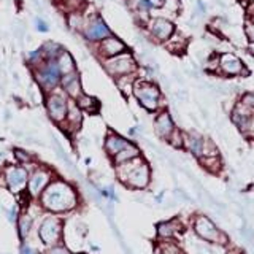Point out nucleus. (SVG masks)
<instances>
[{"label":"nucleus","instance_id":"obj_22","mask_svg":"<svg viewBox=\"0 0 254 254\" xmlns=\"http://www.w3.org/2000/svg\"><path fill=\"white\" fill-rule=\"evenodd\" d=\"M76 105L81 108L84 113H89V115H97L99 110H100V102L97 97H94V95H89L83 92L79 97L75 100Z\"/></svg>","mask_w":254,"mask_h":254},{"label":"nucleus","instance_id":"obj_43","mask_svg":"<svg viewBox=\"0 0 254 254\" xmlns=\"http://www.w3.org/2000/svg\"><path fill=\"white\" fill-rule=\"evenodd\" d=\"M246 22H250L251 26L254 27V8H253V10L250 11V14H248V21H246Z\"/></svg>","mask_w":254,"mask_h":254},{"label":"nucleus","instance_id":"obj_15","mask_svg":"<svg viewBox=\"0 0 254 254\" xmlns=\"http://www.w3.org/2000/svg\"><path fill=\"white\" fill-rule=\"evenodd\" d=\"M83 119H84V111L76 105L75 100L68 99V108H67L65 121H64L59 127L67 135H75L79 129H81Z\"/></svg>","mask_w":254,"mask_h":254},{"label":"nucleus","instance_id":"obj_19","mask_svg":"<svg viewBox=\"0 0 254 254\" xmlns=\"http://www.w3.org/2000/svg\"><path fill=\"white\" fill-rule=\"evenodd\" d=\"M203 140L205 137L195 130L186 132L185 135V149L195 159H200L203 153Z\"/></svg>","mask_w":254,"mask_h":254},{"label":"nucleus","instance_id":"obj_5","mask_svg":"<svg viewBox=\"0 0 254 254\" xmlns=\"http://www.w3.org/2000/svg\"><path fill=\"white\" fill-rule=\"evenodd\" d=\"M100 64H102L103 70L107 71V75H110L113 79H116L119 76H124V75L137 73L138 68H140V64L130 50L118 54V56H115V58L100 61Z\"/></svg>","mask_w":254,"mask_h":254},{"label":"nucleus","instance_id":"obj_14","mask_svg":"<svg viewBox=\"0 0 254 254\" xmlns=\"http://www.w3.org/2000/svg\"><path fill=\"white\" fill-rule=\"evenodd\" d=\"M51 181H53L51 170L45 169V167H37V169L29 175V181H27L29 195L40 197Z\"/></svg>","mask_w":254,"mask_h":254},{"label":"nucleus","instance_id":"obj_11","mask_svg":"<svg viewBox=\"0 0 254 254\" xmlns=\"http://www.w3.org/2000/svg\"><path fill=\"white\" fill-rule=\"evenodd\" d=\"M91 46H92L94 56L99 61H105V59H110V58H115V56H118V54H121V53L129 50L124 40L119 38L115 34H111L110 37L103 38L102 42L95 43V45H91Z\"/></svg>","mask_w":254,"mask_h":254},{"label":"nucleus","instance_id":"obj_26","mask_svg":"<svg viewBox=\"0 0 254 254\" xmlns=\"http://www.w3.org/2000/svg\"><path fill=\"white\" fill-rule=\"evenodd\" d=\"M59 10L67 14V13H73V11H84L87 8V0H59L58 3Z\"/></svg>","mask_w":254,"mask_h":254},{"label":"nucleus","instance_id":"obj_16","mask_svg":"<svg viewBox=\"0 0 254 254\" xmlns=\"http://www.w3.org/2000/svg\"><path fill=\"white\" fill-rule=\"evenodd\" d=\"M61 229H62L61 221L54 216H50L42 222L38 234L45 245H54V243H58L61 238Z\"/></svg>","mask_w":254,"mask_h":254},{"label":"nucleus","instance_id":"obj_7","mask_svg":"<svg viewBox=\"0 0 254 254\" xmlns=\"http://www.w3.org/2000/svg\"><path fill=\"white\" fill-rule=\"evenodd\" d=\"M43 107H45L48 118H50L56 126H61L64 121H65L67 108H68V97H67V94L61 89V86L51 92H46Z\"/></svg>","mask_w":254,"mask_h":254},{"label":"nucleus","instance_id":"obj_30","mask_svg":"<svg viewBox=\"0 0 254 254\" xmlns=\"http://www.w3.org/2000/svg\"><path fill=\"white\" fill-rule=\"evenodd\" d=\"M154 254H185V251L172 240H162L156 246Z\"/></svg>","mask_w":254,"mask_h":254},{"label":"nucleus","instance_id":"obj_23","mask_svg":"<svg viewBox=\"0 0 254 254\" xmlns=\"http://www.w3.org/2000/svg\"><path fill=\"white\" fill-rule=\"evenodd\" d=\"M65 24L71 34H79L81 35L83 27L86 24V13L84 11H73L65 14Z\"/></svg>","mask_w":254,"mask_h":254},{"label":"nucleus","instance_id":"obj_1","mask_svg":"<svg viewBox=\"0 0 254 254\" xmlns=\"http://www.w3.org/2000/svg\"><path fill=\"white\" fill-rule=\"evenodd\" d=\"M43 208L53 213H62L75 208L78 205V194L70 183L56 178L38 197Z\"/></svg>","mask_w":254,"mask_h":254},{"label":"nucleus","instance_id":"obj_21","mask_svg":"<svg viewBox=\"0 0 254 254\" xmlns=\"http://www.w3.org/2000/svg\"><path fill=\"white\" fill-rule=\"evenodd\" d=\"M141 156V149L138 148V145H135L133 141H130L124 149H121L116 156L111 157V162L113 165H119V164H124V162H129L135 157H140Z\"/></svg>","mask_w":254,"mask_h":254},{"label":"nucleus","instance_id":"obj_39","mask_svg":"<svg viewBox=\"0 0 254 254\" xmlns=\"http://www.w3.org/2000/svg\"><path fill=\"white\" fill-rule=\"evenodd\" d=\"M48 254H70V251L67 248H64V246H56V248L48 251Z\"/></svg>","mask_w":254,"mask_h":254},{"label":"nucleus","instance_id":"obj_8","mask_svg":"<svg viewBox=\"0 0 254 254\" xmlns=\"http://www.w3.org/2000/svg\"><path fill=\"white\" fill-rule=\"evenodd\" d=\"M146 32V38L154 45H165L177 32V26L170 18H151L149 24L143 29Z\"/></svg>","mask_w":254,"mask_h":254},{"label":"nucleus","instance_id":"obj_18","mask_svg":"<svg viewBox=\"0 0 254 254\" xmlns=\"http://www.w3.org/2000/svg\"><path fill=\"white\" fill-rule=\"evenodd\" d=\"M129 143H130L129 138L123 137V135H119L115 130H108V133L105 135V140H103V149H105V153L111 159L113 156H116L121 149H124Z\"/></svg>","mask_w":254,"mask_h":254},{"label":"nucleus","instance_id":"obj_35","mask_svg":"<svg viewBox=\"0 0 254 254\" xmlns=\"http://www.w3.org/2000/svg\"><path fill=\"white\" fill-rule=\"evenodd\" d=\"M240 133L243 135L245 138L254 140V111H253V115L250 116V119H248V123H246V126L240 130Z\"/></svg>","mask_w":254,"mask_h":254},{"label":"nucleus","instance_id":"obj_3","mask_svg":"<svg viewBox=\"0 0 254 254\" xmlns=\"http://www.w3.org/2000/svg\"><path fill=\"white\" fill-rule=\"evenodd\" d=\"M132 97L138 102V105L146 111V113L154 115L159 110L165 108V99L164 92L154 79L146 78H137L133 84Z\"/></svg>","mask_w":254,"mask_h":254},{"label":"nucleus","instance_id":"obj_40","mask_svg":"<svg viewBox=\"0 0 254 254\" xmlns=\"http://www.w3.org/2000/svg\"><path fill=\"white\" fill-rule=\"evenodd\" d=\"M149 2L154 5V8H164L165 3H167V0H149Z\"/></svg>","mask_w":254,"mask_h":254},{"label":"nucleus","instance_id":"obj_13","mask_svg":"<svg viewBox=\"0 0 254 254\" xmlns=\"http://www.w3.org/2000/svg\"><path fill=\"white\" fill-rule=\"evenodd\" d=\"M177 121L172 115V111L169 108H162L159 110L157 113H154V121H153V129L154 133L157 135V138H161L167 141V138L170 137L172 132L177 129Z\"/></svg>","mask_w":254,"mask_h":254},{"label":"nucleus","instance_id":"obj_20","mask_svg":"<svg viewBox=\"0 0 254 254\" xmlns=\"http://www.w3.org/2000/svg\"><path fill=\"white\" fill-rule=\"evenodd\" d=\"M183 229V226L180 224L178 219H170V221H162L159 222L156 227L157 237L161 240H172V238L177 235L180 230Z\"/></svg>","mask_w":254,"mask_h":254},{"label":"nucleus","instance_id":"obj_44","mask_svg":"<svg viewBox=\"0 0 254 254\" xmlns=\"http://www.w3.org/2000/svg\"><path fill=\"white\" fill-rule=\"evenodd\" d=\"M59 2V0H54V3H58Z\"/></svg>","mask_w":254,"mask_h":254},{"label":"nucleus","instance_id":"obj_36","mask_svg":"<svg viewBox=\"0 0 254 254\" xmlns=\"http://www.w3.org/2000/svg\"><path fill=\"white\" fill-rule=\"evenodd\" d=\"M238 102L245 105L246 108H250L254 111V92H243L242 95H238Z\"/></svg>","mask_w":254,"mask_h":254},{"label":"nucleus","instance_id":"obj_38","mask_svg":"<svg viewBox=\"0 0 254 254\" xmlns=\"http://www.w3.org/2000/svg\"><path fill=\"white\" fill-rule=\"evenodd\" d=\"M34 22H35V29L40 32V34H46V32H50V24H48L43 18L37 16Z\"/></svg>","mask_w":254,"mask_h":254},{"label":"nucleus","instance_id":"obj_10","mask_svg":"<svg viewBox=\"0 0 254 254\" xmlns=\"http://www.w3.org/2000/svg\"><path fill=\"white\" fill-rule=\"evenodd\" d=\"M192 229L198 238H202V240L208 243H227V235L221 229H218V226L205 214H195L192 219Z\"/></svg>","mask_w":254,"mask_h":254},{"label":"nucleus","instance_id":"obj_33","mask_svg":"<svg viewBox=\"0 0 254 254\" xmlns=\"http://www.w3.org/2000/svg\"><path fill=\"white\" fill-rule=\"evenodd\" d=\"M210 156H219V149L210 137H205L203 140V153L202 157H210Z\"/></svg>","mask_w":254,"mask_h":254},{"label":"nucleus","instance_id":"obj_17","mask_svg":"<svg viewBox=\"0 0 254 254\" xmlns=\"http://www.w3.org/2000/svg\"><path fill=\"white\" fill-rule=\"evenodd\" d=\"M61 89L67 94V97L71 100H76L83 91V84H81V76H79V71H71V73L62 75L61 78Z\"/></svg>","mask_w":254,"mask_h":254},{"label":"nucleus","instance_id":"obj_28","mask_svg":"<svg viewBox=\"0 0 254 254\" xmlns=\"http://www.w3.org/2000/svg\"><path fill=\"white\" fill-rule=\"evenodd\" d=\"M165 45H167V50H169L170 53L180 56V54H183V53L186 51V48H188V38L183 37L181 34H178V32H175V35Z\"/></svg>","mask_w":254,"mask_h":254},{"label":"nucleus","instance_id":"obj_37","mask_svg":"<svg viewBox=\"0 0 254 254\" xmlns=\"http://www.w3.org/2000/svg\"><path fill=\"white\" fill-rule=\"evenodd\" d=\"M30 230V218L29 216H22L19 219V235L21 238H26V235Z\"/></svg>","mask_w":254,"mask_h":254},{"label":"nucleus","instance_id":"obj_24","mask_svg":"<svg viewBox=\"0 0 254 254\" xmlns=\"http://www.w3.org/2000/svg\"><path fill=\"white\" fill-rule=\"evenodd\" d=\"M56 62H58L59 65V70L62 75H67V73H71V71H76L78 70V65H76V61L75 58L71 56L70 51L64 50L59 56L58 59H56Z\"/></svg>","mask_w":254,"mask_h":254},{"label":"nucleus","instance_id":"obj_42","mask_svg":"<svg viewBox=\"0 0 254 254\" xmlns=\"http://www.w3.org/2000/svg\"><path fill=\"white\" fill-rule=\"evenodd\" d=\"M248 54L254 59V42H250L248 43Z\"/></svg>","mask_w":254,"mask_h":254},{"label":"nucleus","instance_id":"obj_32","mask_svg":"<svg viewBox=\"0 0 254 254\" xmlns=\"http://www.w3.org/2000/svg\"><path fill=\"white\" fill-rule=\"evenodd\" d=\"M43 61H45V58H43L42 50H40V48H37V50H32V51H29V53L26 54V64H27L29 70L35 68V67L40 65V64H42Z\"/></svg>","mask_w":254,"mask_h":254},{"label":"nucleus","instance_id":"obj_29","mask_svg":"<svg viewBox=\"0 0 254 254\" xmlns=\"http://www.w3.org/2000/svg\"><path fill=\"white\" fill-rule=\"evenodd\" d=\"M198 162L203 167V169L208 172L216 175L222 170V161H221V154L219 156H210V157H200Z\"/></svg>","mask_w":254,"mask_h":254},{"label":"nucleus","instance_id":"obj_4","mask_svg":"<svg viewBox=\"0 0 254 254\" xmlns=\"http://www.w3.org/2000/svg\"><path fill=\"white\" fill-rule=\"evenodd\" d=\"M32 79L42 87L45 92H51L61 86L62 73L56 59H45L40 65L30 70Z\"/></svg>","mask_w":254,"mask_h":254},{"label":"nucleus","instance_id":"obj_27","mask_svg":"<svg viewBox=\"0 0 254 254\" xmlns=\"http://www.w3.org/2000/svg\"><path fill=\"white\" fill-rule=\"evenodd\" d=\"M40 50H42L45 59H58V56L65 50V48L61 43L54 42V40H46V42H43L42 46H40Z\"/></svg>","mask_w":254,"mask_h":254},{"label":"nucleus","instance_id":"obj_31","mask_svg":"<svg viewBox=\"0 0 254 254\" xmlns=\"http://www.w3.org/2000/svg\"><path fill=\"white\" fill-rule=\"evenodd\" d=\"M185 135L186 132L180 129V127H177V129L172 132L170 137L167 138V143L175 149H185Z\"/></svg>","mask_w":254,"mask_h":254},{"label":"nucleus","instance_id":"obj_6","mask_svg":"<svg viewBox=\"0 0 254 254\" xmlns=\"http://www.w3.org/2000/svg\"><path fill=\"white\" fill-rule=\"evenodd\" d=\"M84 13H86V24L83 27L81 37L84 38V42L87 45H95V43L102 42L103 38H107L113 34L110 26L99 13H89L87 11V8L84 10Z\"/></svg>","mask_w":254,"mask_h":254},{"label":"nucleus","instance_id":"obj_9","mask_svg":"<svg viewBox=\"0 0 254 254\" xmlns=\"http://www.w3.org/2000/svg\"><path fill=\"white\" fill-rule=\"evenodd\" d=\"M216 73H219L224 78H240V76H248L250 71L240 56L232 51H226V53H218Z\"/></svg>","mask_w":254,"mask_h":254},{"label":"nucleus","instance_id":"obj_2","mask_svg":"<svg viewBox=\"0 0 254 254\" xmlns=\"http://www.w3.org/2000/svg\"><path fill=\"white\" fill-rule=\"evenodd\" d=\"M118 180L130 189H146L151 183V167L143 156L115 167Z\"/></svg>","mask_w":254,"mask_h":254},{"label":"nucleus","instance_id":"obj_12","mask_svg":"<svg viewBox=\"0 0 254 254\" xmlns=\"http://www.w3.org/2000/svg\"><path fill=\"white\" fill-rule=\"evenodd\" d=\"M3 180L8 190L13 194H21L24 189H27L29 172L22 165H6L3 169Z\"/></svg>","mask_w":254,"mask_h":254},{"label":"nucleus","instance_id":"obj_25","mask_svg":"<svg viewBox=\"0 0 254 254\" xmlns=\"http://www.w3.org/2000/svg\"><path fill=\"white\" fill-rule=\"evenodd\" d=\"M138 78V71L137 73H132V75H124V76H119L115 79V83L118 86L119 92H121L124 97H130L132 91H133V84L137 81Z\"/></svg>","mask_w":254,"mask_h":254},{"label":"nucleus","instance_id":"obj_34","mask_svg":"<svg viewBox=\"0 0 254 254\" xmlns=\"http://www.w3.org/2000/svg\"><path fill=\"white\" fill-rule=\"evenodd\" d=\"M13 156H14L16 162H18L19 165H22V164H30L32 162V154L27 153V151L21 149V148H14L13 149Z\"/></svg>","mask_w":254,"mask_h":254},{"label":"nucleus","instance_id":"obj_41","mask_svg":"<svg viewBox=\"0 0 254 254\" xmlns=\"http://www.w3.org/2000/svg\"><path fill=\"white\" fill-rule=\"evenodd\" d=\"M22 254H37V251L34 248H30V246H24V248H22Z\"/></svg>","mask_w":254,"mask_h":254}]
</instances>
